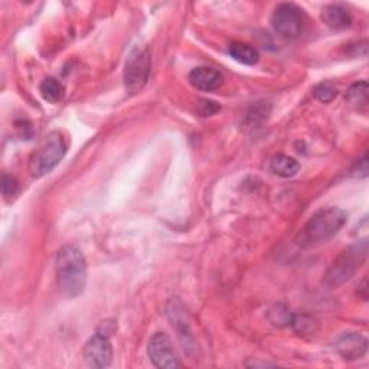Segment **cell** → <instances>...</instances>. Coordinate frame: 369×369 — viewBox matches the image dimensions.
<instances>
[{
    "label": "cell",
    "instance_id": "obj_1",
    "mask_svg": "<svg viewBox=\"0 0 369 369\" xmlns=\"http://www.w3.org/2000/svg\"><path fill=\"white\" fill-rule=\"evenodd\" d=\"M55 269L61 293L68 298L78 297L87 285V261L81 250L65 245L57 254Z\"/></svg>",
    "mask_w": 369,
    "mask_h": 369
},
{
    "label": "cell",
    "instance_id": "obj_2",
    "mask_svg": "<svg viewBox=\"0 0 369 369\" xmlns=\"http://www.w3.org/2000/svg\"><path fill=\"white\" fill-rule=\"evenodd\" d=\"M348 214L341 208H325L316 213L305 225L300 240L303 245H316L325 242L341 233L346 225Z\"/></svg>",
    "mask_w": 369,
    "mask_h": 369
},
{
    "label": "cell",
    "instance_id": "obj_3",
    "mask_svg": "<svg viewBox=\"0 0 369 369\" xmlns=\"http://www.w3.org/2000/svg\"><path fill=\"white\" fill-rule=\"evenodd\" d=\"M68 143L62 133H49L39 147L33 152L29 159V173L32 178H42L64 159Z\"/></svg>",
    "mask_w": 369,
    "mask_h": 369
},
{
    "label": "cell",
    "instance_id": "obj_4",
    "mask_svg": "<svg viewBox=\"0 0 369 369\" xmlns=\"http://www.w3.org/2000/svg\"><path fill=\"white\" fill-rule=\"evenodd\" d=\"M368 255V240H358L352 247L345 250L325 274V283L329 287H338L352 278Z\"/></svg>",
    "mask_w": 369,
    "mask_h": 369
},
{
    "label": "cell",
    "instance_id": "obj_5",
    "mask_svg": "<svg viewBox=\"0 0 369 369\" xmlns=\"http://www.w3.org/2000/svg\"><path fill=\"white\" fill-rule=\"evenodd\" d=\"M152 68V55L147 46H134L125 65V85L129 94H137L146 85Z\"/></svg>",
    "mask_w": 369,
    "mask_h": 369
},
{
    "label": "cell",
    "instance_id": "obj_6",
    "mask_svg": "<svg viewBox=\"0 0 369 369\" xmlns=\"http://www.w3.org/2000/svg\"><path fill=\"white\" fill-rule=\"evenodd\" d=\"M307 16L302 8L294 3H281L271 16L274 30L287 39H296L305 32Z\"/></svg>",
    "mask_w": 369,
    "mask_h": 369
},
{
    "label": "cell",
    "instance_id": "obj_7",
    "mask_svg": "<svg viewBox=\"0 0 369 369\" xmlns=\"http://www.w3.org/2000/svg\"><path fill=\"white\" fill-rule=\"evenodd\" d=\"M147 354L152 363L157 368H179L177 350L166 333H154L149 341Z\"/></svg>",
    "mask_w": 369,
    "mask_h": 369
},
{
    "label": "cell",
    "instance_id": "obj_8",
    "mask_svg": "<svg viewBox=\"0 0 369 369\" xmlns=\"http://www.w3.org/2000/svg\"><path fill=\"white\" fill-rule=\"evenodd\" d=\"M84 359L91 368H107L113 362V346L110 338L97 332L84 346Z\"/></svg>",
    "mask_w": 369,
    "mask_h": 369
},
{
    "label": "cell",
    "instance_id": "obj_9",
    "mask_svg": "<svg viewBox=\"0 0 369 369\" xmlns=\"http://www.w3.org/2000/svg\"><path fill=\"white\" fill-rule=\"evenodd\" d=\"M166 314H168L169 321L172 322V326L174 327V330H177L181 342L186 348H192L190 345L193 343V338H192V332H190V325H189L186 309L183 303L181 302V298H177V297L170 298L166 306Z\"/></svg>",
    "mask_w": 369,
    "mask_h": 369
},
{
    "label": "cell",
    "instance_id": "obj_10",
    "mask_svg": "<svg viewBox=\"0 0 369 369\" xmlns=\"http://www.w3.org/2000/svg\"><path fill=\"white\" fill-rule=\"evenodd\" d=\"M336 352L346 361L361 359L368 350V341L361 333H343L335 343Z\"/></svg>",
    "mask_w": 369,
    "mask_h": 369
},
{
    "label": "cell",
    "instance_id": "obj_11",
    "mask_svg": "<svg viewBox=\"0 0 369 369\" xmlns=\"http://www.w3.org/2000/svg\"><path fill=\"white\" fill-rule=\"evenodd\" d=\"M189 82L198 90L214 91L222 85L224 77L215 68L198 66V68H193L190 71Z\"/></svg>",
    "mask_w": 369,
    "mask_h": 369
},
{
    "label": "cell",
    "instance_id": "obj_12",
    "mask_svg": "<svg viewBox=\"0 0 369 369\" xmlns=\"http://www.w3.org/2000/svg\"><path fill=\"white\" fill-rule=\"evenodd\" d=\"M323 22L332 29H346L352 25V15L341 5H329L322 12Z\"/></svg>",
    "mask_w": 369,
    "mask_h": 369
},
{
    "label": "cell",
    "instance_id": "obj_13",
    "mask_svg": "<svg viewBox=\"0 0 369 369\" xmlns=\"http://www.w3.org/2000/svg\"><path fill=\"white\" fill-rule=\"evenodd\" d=\"M270 169L274 174L280 178H293L300 170V163L294 157L287 154H277L273 157Z\"/></svg>",
    "mask_w": 369,
    "mask_h": 369
},
{
    "label": "cell",
    "instance_id": "obj_14",
    "mask_svg": "<svg viewBox=\"0 0 369 369\" xmlns=\"http://www.w3.org/2000/svg\"><path fill=\"white\" fill-rule=\"evenodd\" d=\"M346 101L350 107L358 110V111H365L368 109L369 104V87L366 81H361L354 84L346 93Z\"/></svg>",
    "mask_w": 369,
    "mask_h": 369
},
{
    "label": "cell",
    "instance_id": "obj_15",
    "mask_svg": "<svg viewBox=\"0 0 369 369\" xmlns=\"http://www.w3.org/2000/svg\"><path fill=\"white\" fill-rule=\"evenodd\" d=\"M228 54L242 65H255L260 61L258 51L254 46L242 42H233L228 48Z\"/></svg>",
    "mask_w": 369,
    "mask_h": 369
},
{
    "label": "cell",
    "instance_id": "obj_16",
    "mask_svg": "<svg viewBox=\"0 0 369 369\" xmlns=\"http://www.w3.org/2000/svg\"><path fill=\"white\" fill-rule=\"evenodd\" d=\"M41 96L48 102H58L65 96V87L62 82L54 77H48L42 81L41 87Z\"/></svg>",
    "mask_w": 369,
    "mask_h": 369
},
{
    "label": "cell",
    "instance_id": "obj_17",
    "mask_svg": "<svg viewBox=\"0 0 369 369\" xmlns=\"http://www.w3.org/2000/svg\"><path fill=\"white\" fill-rule=\"evenodd\" d=\"M298 336H312L319 329V323L309 314H294L291 325Z\"/></svg>",
    "mask_w": 369,
    "mask_h": 369
},
{
    "label": "cell",
    "instance_id": "obj_18",
    "mask_svg": "<svg viewBox=\"0 0 369 369\" xmlns=\"http://www.w3.org/2000/svg\"><path fill=\"white\" fill-rule=\"evenodd\" d=\"M293 316H294V313L285 303L274 305L267 313L269 322L273 326H277V327H287V326H290L291 321H293Z\"/></svg>",
    "mask_w": 369,
    "mask_h": 369
},
{
    "label": "cell",
    "instance_id": "obj_19",
    "mask_svg": "<svg viewBox=\"0 0 369 369\" xmlns=\"http://www.w3.org/2000/svg\"><path fill=\"white\" fill-rule=\"evenodd\" d=\"M313 96L321 102H330L336 98L338 89L332 82H321L313 89Z\"/></svg>",
    "mask_w": 369,
    "mask_h": 369
},
{
    "label": "cell",
    "instance_id": "obj_20",
    "mask_svg": "<svg viewBox=\"0 0 369 369\" xmlns=\"http://www.w3.org/2000/svg\"><path fill=\"white\" fill-rule=\"evenodd\" d=\"M269 113H270V107L267 105V102H257L249 110L247 116H245V120H247L251 126L253 125L255 126L258 125V123L264 121Z\"/></svg>",
    "mask_w": 369,
    "mask_h": 369
},
{
    "label": "cell",
    "instance_id": "obj_21",
    "mask_svg": "<svg viewBox=\"0 0 369 369\" xmlns=\"http://www.w3.org/2000/svg\"><path fill=\"white\" fill-rule=\"evenodd\" d=\"M2 193L8 202L13 201V198L19 193V182L16 178L9 177V174H3L2 177Z\"/></svg>",
    "mask_w": 369,
    "mask_h": 369
},
{
    "label": "cell",
    "instance_id": "obj_22",
    "mask_svg": "<svg viewBox=\"0 0 369 369\" xmlns=\"http://www.w3.org/2000/svg\"><path fill=\"white\" fill-rule=\"evenodd\" d=\"M221 110L219 107V104L214 102V101H210V100H202L199 102V113L201 116L204 117H208V116H213L215 113H218Z\"/></svg>",
    "mask_w": 369,
    "mask_h": 369
},
{
    "label": "cell",
    "instance_id": "obj_23",
    "mask_svg": "<svg viewBox=\"0 0 369 369\" xmlns=\"http://www.w3.org/2000/svg\"><path fill=\"white\" fill-rule=\"evenodd\" d=\"M357 170H358V177H361V178H365L368 174V157H366V154L362 157V161L358 162Z\"/></svg>",
    "mask_w": 369,
    "mask_h": 369
}]
</instances>
